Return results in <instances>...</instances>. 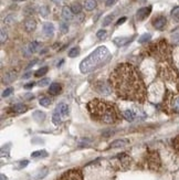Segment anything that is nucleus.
I'll return each instance as SVG.
<instances>
[{"instance_id":"nucleus-47","label":"nucleus","mask_w":179,"mask_h":180,"mask_svg":"<svg viewBox=\"0 0 179 180\" xmlns=\"http://www.w3.org/2000/svg\"><path fill=\"white\" fill-rule=\"evenodd\" d=\"M0 179H1V180H8V178L6 177L3 173H1V175H0Z\"/></svg>"},{"instance_id":"nucleus-46","label":"nucleus","mask_w":179,"mask_h":180,"mask_svg":"<svg viewBox=\"0 0 179 180\" xmlns=\"http://www.w3.org/2000/svg\"><path fill=\"white\" fill-rule=\"evenodd\" d=\"M34 86V83H28L27 85H25V89H27V90H29V89H32V87Z\"/></svg>"},{"instance_id":"nucleus-25","label":"nucleus","mask_w":179,"mask_h":180,"mask_svg":"<svg viewBox=\"0 0 179 180\" xmlns=\"http://www.w3.org/2000/svg\"><path fill=\"white\" fill-rule=\"evenodd\" d=\"M71 9H72V11H73L74 15H80L82 11V6L80 5V3L78 2H74L73 5L71 6Z\"/></svg>"},{"instance_id":"nucleus-21","label":"nucleus","mask_w":179,"mask_h":180,"mask_svg":"<svg viewBox=\"0 0 179 180\" xmlns=\"http://www.w3.org/2000/svg\"><path fill=\"white\" fill-rule=\"evenodd\" d=\"M39 48H40V43H39L38 41H32V42L28 46V50L30 53L37 52V51L39 50Z\"/></svg>"},{"instance_id":"nucleus-40","label":"nucleus","mask_w":179,"mask_h":180,"mask_svg":"<svg viewBox=\"0 0 179 180\" xmlns=\"http://www.w3.org/2000/svg\"><path fill=\"white\" fill-rule=\"evenodd\" d=\"M12 87H8V89H6L5 91H3V93H2V96L3 97H8L9 95H10L11 93H12Z\"/></svg>"},{"instance_id":"nucleus-24","label":"nucleus","mask_w":179,"mask_h":180,"mask_svg":"<svg viewBox=\"0 0 179 180\" xmlns=\"http://www.w3.org/2000/svg\"><path fill=\"white\" fill-rule=\"evenodd\" d=\"M51 103H52V99H51L50 97H42V99H40V101H39V104H40L41 106H44V107L50 106Z\"/></svg>"},{"instance_id":"nucleus-7","label":"nucleus","mask_w":179,"mask_h":180,"mask_svg":"<svg viewBox=\"0 0 179 180\" xmlns=\"http://www.w3.org/2000/svg\"><path fill=\"white\" fill-rule=\"evenodd\" d=\"M167 24V19L165 18L164 15H159L157 18H155L153 20V25L154 28L157 29V30H163V29L166 27Z\"/></svg>"},{"instance_id":"nucleus-31","label":"nucleus","mask_w":179,"mask_h":180,"mask_svg":"<svg viewBox=\"0 0 179 180\" xmlns=\"http://www.w3.org/2000/svg\"><path fill=\"white\" fill-rule=\"evenodd\" d=\"M80 54V48L78 46H75V48H72L70 51H69V56L70 58H75Z\"/></svg>"},{"instance_id":"nucleus-15","label":"nucleus","mask_w":179,"mask_h":180,"mask_svg":"<svg viewBox=\"0 0 179 180\" xmlns=\"http://www.w3.org/2000/svg\"><path fill=\"white\" fill-rule=\"evenodd\" d=\"M48 173H49V169H48V168H42V169L38 170V171H37V173L33 175L32 180H41V179H43V178L46 177Z\"/></svg>"},{"instance_id":"nucleus-23","label":"nucleus","mask_w":179,"mask_h":180,"mask_svg":"<svg viewBox=\"0 0 179 180\" xmlns=\"http://www.w3.org/2000/svg\"><path fill=\"white\" fill-rule=\"evenodd\" d=\"M128 38H115L114 39V43L117 46H123L126 43H128Z\"/></svg>"},{"instance_id":"nucleus-29","label":"nucleus","mask_w":179,"mask_h":180,"mask_svg":"<svg viewBox=\"0 0 179 180\" xmlns=\"http://www.w3.org/2000/svg\"><path fill=\"white\" fill-rule=\"evenodd\" d=\"M172 147H174V150L176 151V154L179 156V135L172 139Z\"/></svg>"},{"instance_id":"nucleus-27","label":"nucleus","mask_w":179,"mask_h":180,"mask_svg":"<svg viewBox=\"0 0 179 180\" xmlns=\"http://www.w3.org/2000/svg\"><path fill=\"white\" fill-rule=\"evenodd\" d=\"M48 70H49L48 66H43V68H39L38 71L35 72V73H34V76H35V77H41V76L46 75L47 72H48Z\"/></svg>"},{"instance_id":"nucleus-26","label":"nucleus","mask_w":179,"mask_h":180,"mask_svg":"<svg viewBox=\"0 0 179 180\" xmlns=\"http://www.w3.org/2000/svg\"><path fill=\"white\" fill-rule=\"evenodd\" d=\"M39 13H40L42 17H48V15L50 13V8L48 6H41L39 8Z\"/></svg>"},{"instance_id":"nucleus-8","label":"nucleus","mask_w":179,"mask_h":180,"mask_svg":"<svg viewBox=\"0 0 179 180\" xmlns=\"http://www.w3.org/2000/svg\"><path fill=\"white\" fill-rule=\"evenodd\" d=\"M150 12H151V7L150 6H148V7L141 8V9L137 11L136 17H137V19H138L139 21H141V20H144L145 18H147V17L150 15Z\"/></svg>"},{"instance_id":"nucleus-30","label":"nucleus","mask_w":179,"mask_h":180,"mask_svg":"<svg viewBox=\"0 0 179 180\" xmlns=\"http://www.w3.org/2000/svg\"><path fill=\"white\" fill-rule=\"evenodd\" d=\"M114 19V15H106L105 18L103 19V27H107V25H110L112 23V21H113Z\"/></svg>"},{"instance_id":"nucleus-45","label":"nucleus","mask_w":179,"mask_h":180,"mask_svg":"<svg viewBox=\"0 0 179 180\" xmlns=\"http://www.w3.org/2000/svg\"><path fill=\"white\" fill-rule=\"evenodd\" d=\"M52 1L56 3V5H59V6L63 5V3L65 2V0H52Z\"/></svg>"},{"instance_id":"nucleus-11","label":"nucleus","mask_w":179,"mask_h":180,"mask_svg":"<svg viewBox=\"0 0 179 180\" xmlns=\"http://www.w3.org/2000/svg\"><path fill=\"white\" fill-rule=\"evenodd\" d=\"M43 33L46 34L47 37H52L53 33H54V25L51 22H46L43 24Z\"/></svg>"},{"instance_id":"nucleus-12","label":"nucleus","mask_w":179,"mask_h":180,"mask_svg":"<svg viewBox=\"0 0 179 180\" xmlns=\"http://www.w3.org/2000/svg\"><path fill=\"white\" fill-rule=\"evenodd\" d=\"M16 77H17V73H16V72H12V71L8 72V73H6L5 75H3L2 83L3 84H10L15 81Z\"/></svg>"},{"instance_id":"nucleus-34","label":"nucleus","mask_w":179,"mask_h":180,"mask_svg":"<svg viewBox=\"0 0 179 180\" xmlns=\"http://www.w3.org/2000/svg\"><path fill=\"white\" fill-rule=\"evenodd\" d=\"M60 30L62 33H66L69 31V24L68 22H65V21H62V22L60 23Z\"/></svg>"},{"instance_id":"nucleus-10","label":"nucleus","mask_w":179,"mask_h":180,"mask_svg":"<svg viewBox=\"0 0 179 180\" xmlns=\"http://www.w3.org/2000/svg\"><path fill=\"white\" fill-rule=\"evenodd\" d=\"M62 17H63V19L66 21L73 20L74 13H73V11H72V9H71L70 7H68V6L63 7V9H62Z\"/></svg>"},{"instance_id":"nucleus-16","label":"nucleus","mask_w":179,"mask_h":180,"mask_svg":"<svg viewBox=\"0 0 179 180\" xmlns=\"http://www.w3.org/2000/svg\"><path fill=\"white\" fill-rule=\"evenodd\" d=\"M61 90H62V87H61L60 84L52 83L50 85V87H49V94H51V95H58L61 92Z\"/></svg>"},{"instance_id":"nucleus-19","label":"nucleus","mask_w":179,"mask_h":180,"mask_svg":"<svg viewBox=\"0 0 179 180\" xmlns=\"http://www.w3.org/2000/svg\"><path fill=\"white\" fill-rule=\"evenodd\" d=\"M123 117L126 121H128V122H133L134 119H135V117H136V115H135V113L132 109H126V111L123 112Z\"/></svg>"},{"instance_id":"nucleus-48","label":"nucleus","mask_w":179,"mask_h":180,"mask_svg":"<svg viewBox=\"0 0 179 180\" xmlns=\"http://www.w3.org/2000/svg\"><path fill=\"white\" fill-rule=\"evenodd\" d=\"M35 63H37V60H34V61H32V62H31V63H30V64H29V65H28V68H31V66H33V65H34Z\"/></svg>"},{"instance_id":"nucleus-1","label":"nucleus","mask_w":179,"mask_h":180,"mask_svg":"<svg viewBox=\"0 0 179 180\" xmlns=\"http://www.w3.org/2000/svg\"><path fill=\"white\" fill-rule=\"evenodd\" d=\"M110 85L116 96L123 101L144 103L147 90L137 68L129 63L116 65L110 75Z\"/></svg>"},{"instance_id":"nucleus-32","label":"nucleus","mask_w":179,"mask_h":180,"mask_svg":"<svg viewBox=\"0 0 179 180\" xmlns=\"http://www.w3.org/2000/svg\"><path fill=\"white\" fill-rule=\"evenodd\" d=\"M151 39V34L150 33H144L143 36H141V38L138 39L139 43H145L147 41H149Z\"/></svg>"},{"instance_id":"nucleus-9","label":"nucleus","mask_w":179,"mask_h":180,"mask_svg":"<svg viewBox=\"0 0 179 180\" xmlns=\"http://www.w3.org/2000/svg\"><path fill=\"white\" fill-rule=\"evenodd\" d=\"M37 28V21L33 18H27L25 21V29L27 32H32Z\"/></svg>"},{"instance_id":"nucleus-17","label":"nucleus","mask_w":179,"mask_h":180,"mask_svg":"<svg viewBox=\"0 0 179 180\" xmlns=\"http://www.w3.org/2000/svg\"><path fill=\"white\" fill-rule=\"evenodd\" d=\"M127 144H128V140H126V139H117V140H115V142L112 143V144L110 145V147H111V148L125 147Z\"/></svg>"},{"instance_id":"nucleus-2","label":"nucleus","mask_w":179,"mask_h":180,"mask_svg":"<svg viewBox=\"0 0 179 180\" xmlns=\"http://www.w3.org/2000/svg\"><path fill=\"white\" fill-rule=\"evenodd\" d=\"M88 114L93 121L107 125H114L121 121L122 115L119 108L112 102L94 99L87 103Z\"/></svg>"},{"instance_id":"nucleus-13","label":"nucleus","mask_w":179,"mask_h":180,"mask_svg":"<svg viewBox=\"0 0 179 180\" xmlns=\"http://www.w3.org/2000/svg\"><path fill=\"white\" fill-rule=\"evenodd\" d=\"M11 111L16 114H22V113H25L28 111V106H25V104H21V103H18L11 107Z\"/></svg>"},{"instance_id":"nucleus-35","label":"nucleus","mask_w":179,"mask_h":180,"mask_svg":"<svg viewBox=\"0 0 179 180\" xmlns=\"http://www.w3.org/2000/svg\"><path fill=\"white\" fill-rule=\"evenodd\" d=\"M106 36H107V32H106V30H98L97 32H96V37H97L98 39H105L106 38Z\"/></svg>"},{"instance_id":"nucleus-37","label":"nucleus","mask_w":179,"mask_h":180,"mask_svg":"<svg viewBox=\"0 0 179 180\" xmlns=\"http://www.w3.org/2000/svg\"><path fill=\"white\" fill-rule=\"evenodd\" d=\"M8 36H7V32H6L5 29H1V36H0V39H1V44H3L7 40Z\"/></svg>"},{"instance_id":"nucleus-28","label":"nucleus","mask_w":179,"mask_h":180,"mask_svg":"<svg viewBox=\"0 0 179 180\" xmlns=\"http://www.w3.org/2000/svg\"><path fill=\"white\" fill-rule=\"evenodd\" d=\"M48 156V152L46 150H38V151H34L31 154V157L32 158H38V157H47Z\"/></svg>"},{"instance_id":"nucleus-36","label":"nucleus","mask_w":179,"mask_h":180,"mask_svg":"<svg viewBox=\"0 0 179 180\" xmlns=\"http://www.w3.org/2000/svg\"><path fill=\"white\" fill-rule=\"evenodd\" d=\"M9 145H7V146H3L2 148H1V156L2 157H8L9 156Z\"/></svg>"},{"instance_id":"nucleus-18","label":"nucleus","mask_w":179,"mask_h":180,"mask_svg":"<svg viewBox=\"0 0 179 180\" xmlns=\"http://www.w3.org/2000/svg\"><path fill=\"white\" fill-rule=\"evenodd\" d=\"M97 6V2H96V0H85L84 1V8H85L87 11H91V10H94Z\"/></svg>"},{"instance_id":"nucleus-49","label":"nucleus","mask_w":179,"mask_h":180,"mask_svg":"<svg viewBox=\"0 0 179 180\" xmlns=\"http://www.w3.org/2000/svg\"><path fill=\"white\" fill-rule=\"evenodd\" d=\"M30 75H31V73L25 74V75H23V79H28V77H30Z\"/></svg>"},{"instance_id":"nucleus-20","label":"nucleus","mask_w":179,"mask_h":180,"mask_svg":"<svg viewBox=\"0 0 179 180\" xmlns=\"http://www.w3.org/2000/svg\"><path fill=\"white\" fill-rule=\"evenodd\" d=\"M97 89H96V91L98 92V93H101V94H105V95H107V94H110L111 93V90H110V87L107 86V85H105V84H103V83H98V85H97Z\"/></svg>"},{"instance_id":"nucleus-44","label":"nucleus","mask_w":179,"mask_h":180,"mask_svg":"<svg viewBox=\"0 0 179 180\" xmlns=\"http://www.w3.org/2000/svg\"><path fill=\"white\" fill-rule=\"evenodd\" d=\"M116 1H117V0H107V1H106V6H107V7H111V6H113Z\"/></svg>"},{"instance_id":"nucleus-3","label":"nucleus","mask_w":179,"mask_h":180,"mask_svg":"<svg viewBox=\"0 0 179 180\" xmlns=\"http://www.w3.org/2000/svg\"><path fill=\"white\" fill-rule=\"evenodd\" d=\"M110 58H111V53H110L109 49L104 46H98L96 50H94L90 55L86 56L80 63V71L84 74L90 73V72L98 68L100 66L107 63Z\"/></svg>"},{"instance_id":"nucleus-43","label":"nucleus","mask_w":179,"mask_h":180,"mask_svg":"<svg viewBox=\"0 0 179 180\" xmlns=\"http://www.w3.org/2000/svg\"><path fill=\"white\" fill-rule=\"evenodd\" d=\"M125 21H126V18H125V17H123V18H121V19H119V20H117V22H116V25L123 24Z\"/></svg>"},{"instance_id":"nucleus-33","label":"nucleus","mask_w":179,"mask_h":180,"mask_svg":"<svg viewBox=\"0 0 179 180\" xmlns=\"http://www.w3.org/2000/svg\"><path fill=\"white\" fill-rule=\"evenodd\" d=\"M52 122H53V124L54 125H59L61 123V115L59 114L58 112H56V111H54V113H53Z\"/></svg>"},{"instance_id":"nucleus-14","label":"nucleus","mask_w":179,"mask_h":180,"mask_svg":"<svg viewBox=\"0 0 179 180\" xmlns=\"http://www.w3.org/2000/svg\"><path fill=\"white\" fill-rule=\"evenodd\" d=\"M56 112H58L61 116H66L69 114V106L65 103H60V104L56 106Z\"/></svg>"},{"instance_id":"nucleus-42","label":"nucleus","mask_w":179,"mask_h":180,"mask_svg":"<svg viewBox=\"0 0 179 180\" xmlns=\"http://www.w3.org/2000/svg\"><path fill=\"white\" fill-rule=\"evenodd\" d=\"M28 164H29L28 160H25V161H20V162H19V167H18V169H21V168L27 167V166H28Z\"/></svg>"},{"instance_id":"nucleus-4","label":"nucleus","mask_w":179,"mask_h":180,"mask_svg":"<svg viewBox=\"0 0 179 180\" xmlns=\"http://www.w3.org/2000/svg\"><path fill=\"white\" fill-rule=\"evenodd\" d=\"M56 180H83V175L80 169H70L62 173Z\"/></svg>"},{"instance_id":"nucleus-41","label":"nucleus","mask_w":179,"mask_h":180,"mask_svg":"<svg viewBox=\"0 0 179 180\" xmlns=\"http://www.w3.org/2000/svg\"><path fill=\"white\" fill-rule=\"evenodd\" d=\"M13 20H15L13 15H8L7 18L5 19V23H7V24H11V23L13 22Z\"/></svg>"},{"instance_id":"nucleus-5","label":"nucleus","mask_w":179,"mask_h":180,"mask_svg":"<svg viewBox=\"0 0 179 180\" xmlns=\"http://www.w3.org/2000/svg\"><path fill=\"white\" fill-rule=\"evenodd\" d=\"M146 164L149 169H154V170L158 169L160 167V159H159L158 154L156 151L149 152L146 157Z\"/></svg>"},{"instance_id":"nucleus-6","label":"nucleus","mask_w":179,"mask_h":180,"mask_svg":"<svg viewBox=\"0 0 179 180\" xmlns=\"http://www.w3.org/2000/svg\"><path fill=\"white\" fill-rule=\"evenodd\" d=\"M167 102H168V107L170 112L179 113V95H175V96L172 95Z\"/></svg>"},{"instance_id":"nucleus-39","label":"nucleus","mask_w":179,"mask_h":180,"mask_svg":"<svg viewBox=\"0 0 179 180\" xmlns=\"http://www.w3.org/2000/svg\"><path fill=\"white\" fill-rule=\"evenodd\" d=\"M172 15L175 18H179V6L178 7H175L172 10Z\"/></svg>"},{"instance_id":"nucleus-22","label":"nucleus","mask_w":179,"mask_h":180,"mask_svg":"<svg viewBox=\"0 0 179 180\" xmlns=\"http://www.w3.org/2000/svg\"><path fill=\"white\" fill-rule=\"evenodd\" d=\"M32 117L37 121V122H42L43 119L46 118V114L43 112H41V111H35L32 114Z\"/></svg>"},{"instance_id":"nucleus-38","label":"nucleus","mask_w":179,"mask_h":180,"mask_svg":"<svg viewBox=\"0 0 179 180\" xmlns=\"http://www.w3.org/2000/svg\"><path fill=\"white\" fill-rule=\"evenodd\" d=\"M49 84H50V80L49 79H42L38 83V85L39 86H46V85H49Z\"/></svg>"}]
</instances>
